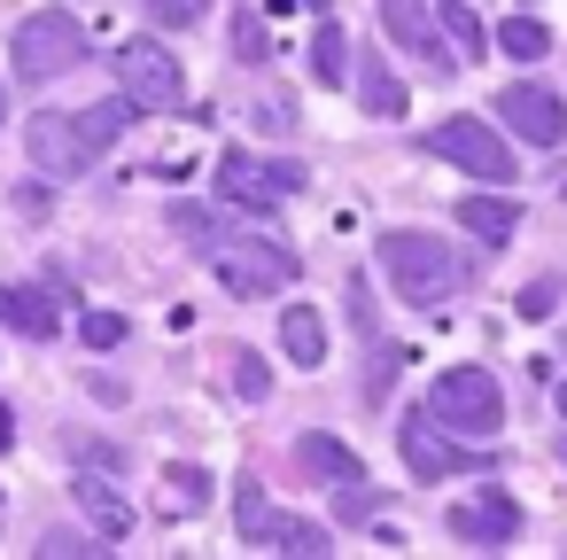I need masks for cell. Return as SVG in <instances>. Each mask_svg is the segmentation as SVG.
Instances as JSON below:
<instances>
[{
  "instance_id": "6da1fadb",
  "label": "cell",
  "mask_w": 567,
  "mask_h": 560,
  "mask_svg": "<svg viewBox=\"0 0 567 560\" xmlns=\"http://www.w3.org/2000/svg\"><path fill=\"white\" fill-rule=\"evenodd\" d=\"M125 125H133V102H125V94H117V102H102V110H86V118L40 110V118L24 125V156H32L48 180H86V172L102 164V149H110Z\"/></svg>"
},
{
  "instance_id": "7a4b0ae2",
  "label": "cell",
  "mask_w": 567,
  "mask_h": 560,
  "mask_svg": "<svg viewBox=\"0 0 567 560\" xmlns=\"http://www.w3.org/2000/svg\"><path fill=\"white\" fill-rule=\"evenodd\" d=\"M381 281L427 312V304H451L466 288V257L435 234H381Z\"/></svg>"
},
{
  "instance_id": "3957f363",
  "label": "cell",
  "mask_w": 567,
  "mask_h": 560,
  "mask_svg": "<svg viewBox=\"0 0 567 560\" xmlns=\"http://www.w3.org/2000/svg\"><path fill=\"white\" fill-rule=\"evenodd\" d=\"M420 413L435 428H451L458 444H489L505 428V389H497L489 366H451V374H435V389H427Z\"/></svg>"
},
{
  "instance_id": "277c9868",
  "label": "cell",
  "mask_w": 567,
  "mask_h": 560,
  "mask_svg": "<svg viewBox=\"0 0 567 560\" xmlns=\"http://www.w3.org/2000/svg\"><path fill=\"white\" fill-rule=\"evenodd\" d=\"M210 273L226 281V296H280L288 281H296V257L280 250V242H265V234H249V226H218L210 242Z\"/></svg>"
},
{
  "instance_id": "5b68a950",
  "label": "cell",
  "mask_w": 567,
  "mask_h": 560,
  "mask_svg": "<svg viewBox=\"0 0 567 560\" xmlns=\"http://www.w3.org/2000/svg\"><path fill=\"white\" fill-rule=\"evenodd\" d=\"M79 55H86V32H79V17H63V9L24 17V24H17V40H9L17 86H48V79H63Z\"/></svg>"
},
{
  "instance_id": "8992f818",
  "label": "cell",
  "mask_w": 567,
  "mask_h": 560,
  "mask_svg": "<svg viewBox=\"0 0 567 560\" xmlns=\"http://www.w3.org/2000/svg\"><path fill=\"white\" fill-rule=\"evenodd\" d=\"M427 156L458 164V172H466V180H482V187H505V180L520 172L513 141H505L497 125H482V118H443V125L427 133Z\"/></svg>"
},
{
  "instance_id": "52a82bcc",
  "label": "cell",
  "mask_w": 567,
  "mask_h": 560,
  "mask_svg": "<svg viewBox=\"0 0 567 560\" xmlns=\"http://www.w3.org/2000/svg\"><path fill=\"white\" fill-rule=\"evenodd\" d=\"M117 86H125L133 110H179L187 102V71L164 40H125L117 48Z\"/></svg>"
},
{
  "instance_id": "ba28073f",
  "label": "cell",
  "mask_w": 567,
  "mask_h": 560,
  "mask_svg": "<svg viewBox=\"0 0 567 560\" xmlns=\"http://www.w3.org/2000/svg\"><path fill=\"white\" fill-rule=\"evenodd\" d=\"M497 118H505L513 141H528V149H559V141H567V102H559L551 86H536V79H513V86L497 94Z\"/></svg>"
},
{
  "instance_id": "9c48e42d",
  "label": "cell",
  "mask_w": 567,
  "mask_h": 560,
  "mask_svg": "<svg viewBox=\"0 0 567 560\" xmlns=\"http://www.w3.org/2000/svg\"><path fill=\"white\" fill-rule=\"evenodd\" d=\"M218 195L241 211H272L303 195V164H257V156H218Z\"/></svg>"
},
{
  "instance_id": "30bf717a",
  "label": "cell",
  "mask_w": 567,
  "mask_h": 560,
  "mask_svg": "<svg viewBox=\"0 0 567 560\" xmlns=\"http://www.w3.org/2000/svg\"><path fill=\"white\" fill-rule=\"evenodd\" d=\"M404 467H412V482H443V475H458V467H489V459H474L451 428H435L427 413H404Z\"/></svg>"
},
{
  "instance_id": "8fae6325",
  "label": "cell",
  "mask_w": 567,
  "mask_h": 560,
  "mask_svg": "<svg viewBox=\"0 0 567 560\" xmlns=\"http://www.w3.org/2000/svg\"><path fill=\"white\" fill-rule=\"evenodd\" d=\"M451 537H458V544H474V552H497V544H513V537H520V506H513V490L458 498V506H451Z\"/></svg>"
},
{
  "instance_id": "7c38bea8",
  "label": "cell",
  "mask_w": 567,
  "mask_h": 560,
  "mask_svg": "<svg viewBox=\"0 0 567 560\" xmlns=\"http://www.w3.org/2000/svg\"><path fill=\"white\" fill-rule=\"evenodd\" d=\"M381 32H389V48H404L412 63H427V71H451L458 55L443 48V24L427 17V0H381Z\"/></svg>"
},
{
  "instance_id": "4fadbf2b",
  "label": "cell",
  "mask_w": 567,
  "mask_h": 560,
  "mask_svg": "<svg viewBox=\"0 0 567 560\" xmlns=\"http://www.w3.org/2000/svg\"><path fill=\"white\" fill-rule=\"evenodd\" d=\"M71 490H79V513H86V521L102 529V544H125V537L141 529L133 498H125V490H117V482H110L102 467H79V475H71Z\"/></svg>"
},
{
  "instance_id": "5bb4252c",
  "label": "cell",
  "mask_w": 567,
  "mask_h": 560,
  "mask_svg": "<svg viewBox=\"0 0 567 560\" xmlns=\"http://www.w3.org/2000/svg\"><path fill=\"white\" fill-rule=\"evenodd\" d=\"M0 327L24 335V343H55L63 335V304L48 288H32V281H9L0 288Z\"/></svg>"
},
{
  "instance_id": "9a60e30c",
  "label": "cell",
  "mask_w": 567,
  "mask_h": 560,
  "mask_svg": "<svg viewBox=\"0 0 567 560\" xmlns=\"http://www.w3.org/2000/svg\"><path fill=\"white\" fill-rule=\"evenodd\" d=\"M296 467L311 475V482H342V490H358L365 482V467H358V451L350 444H334V436H296Z\"/></svg>"
},
{
  "instance_id": "2e32d148",
  "label": "cell",
  "mask_w": 567,
  "mask_h": 560,
  "mask_svg": "<svg viewBox=\"0 0 567 560\" xmlns=\"http://www.w3.org/2000/svg\"><path fill=\"white\" fill-rule=\"evenodd\" d=\"M451 218H458L474 242H489V250H505V242L520 234V203H497V195H466Z\"/></svg>"
},
{
  "instance_id": "e0dca14e",
  "label": "cell",
  "mask_w": 567,
  "mask_h": 560,
  "mask_svg": "<svg viewBox=\"0 0 567 560\" xmlns=\"http://www.w3.org/2000/svg\"><path fill=\"white\" fill-rule=\"evenodd\" d=\"M280 350L296 366H327V312L319 304H288L280 312Z\"/></svg>"
},
{
  "instance_id": "ac0fdd59",
  "label": "cell",
  "mask_w": 567,
  "mask_h": 560,
  "mask_svg": "<svg viewBox=\"0 0 567 560\" xmlns=\"http://www.w3.org/2000/svg\"><path fill=\"white\" fill-rule=\"evenodd\" d=\"M404 102H412V94L389 79V63H381V55H365V71H358V110H365V118H381V125H396V118H404Z\"/></svg>"
},
{
  "instance_id": "d6986e66",
  "label": "cell",
  "mask_w": 567,
  "mask_h": 560,
  "mask_svg": "<svg viewBox=\"0 0 567 560\" xmlns=\"http://www.w3.org/2000/svg\"><path fill=\"white\" fill-rule=\"evenodd\" d=\"M489 40H497L505 63H544V55H551V24H536V17H505Z\"/></svg>"
},
{
  "instance_id": "ffe728a7",
  "label": "cell",
  "mask_w": 567,
  "mask_h": 560,
  "mask_svg": "<svg viewBox=\"0 0 567 560\" xmlns=\"http://www.w3.org/2000/svg\"><path fill=\"white\" fill-rule=\"evenodd\" d=\"M265 544H272V552H296V560H327V552H334V537H327L319 521H296V513H272Z\"/></svg>"
},
{
  "instance_id": "44dd1931",
  "label": "cell",
  "mask_w": 567,
  "mask_h": 560,
  "mask_svg": "<svg viewBox=\"0 0 567 560\" xmlns=\"http://www.w3.org/2000/svg\"><path fill=\"white\" fill-rule=\"evenodd\" d=\"M342 71H350V55H342V32H334V24H319V32H311V79L334 94V86H342Z\"/></svg>"
},
{
  "instance_id": "7402d4cb",
  "label": "cell",
  "mask_w": 567,
  "mask_h": 560,
  "mask_svg": "<svg viewBox=\"0 0 567 560\" xmlns=\"http://www.w3.org/2000/svg\"><path fill=\"white\" fill-rule=\"evenodd\" d=\"M203 498H210V475H203V467H172V475H164V506H172V513H195Z\"/></svg>"
},
{
  "instance_id": "603a6c76",
  "label": "cell",
  "mask_w": 567,
  "mask_h": 560,
  "mask_svg": "<svg viewBox=\"0 0 567 560\" xmlns=\"http://www.w3.org/2000/svg\"><path fill=\"white\" fill-rule=\"evenodd\" d=\"M443 32H451V55H458V63H466V55H482V24H474L466 0H443Z\"/></svg>"
},
{
  "instance_id": "cb8c5ba5",
  "label": "cell",
  "mask_w": 567,
  "mask_h": 560,
  "mask_svg": "<svg viewBox=\"0 0 567 560\" xmlns=\"http://www.w3.org/2000/svg\"><path fill=\"white\" fill-rule=\"evenodd\" d=\"M234 506H241V544H257V552H265V529H272L265 490H257V482H241V490H234Z\"/></svg>"
},
{
  "instance_id": "d4e9b609",
  "label": "cell",
  "mask_w": 567,
  "mask_h": 560,
  "mask_svg": "<svg viewBox=\"0 0 567 560\" xmlns=\"http://www.w3.org/2000/svg\"><path fill=\"white\" fill-rule=\"evenodd\" d=\"M125 335H133V327H125L117 312H79V343H86V350H117Z\"/></svg>"
},
{
  "instance_id": "484cf974",
  "label": "cell",
  "mask_w": 567,
  "mask_h": 560,
  "mask_svg": "<svg viewBox=\"0 0 567 560\" xmlns=\"http://www.w3.org/2000/svg\"><path fill=\"white\" fill-rule=\"evenodd\" d=\"M141 9H148L164 32H187V24H203V9H210V0H141Z\"/></svg>"
},
{
  "instance_id": "4316f807",
  "label": "cell",
  "mask_w": 567,
  "mask_h": 560,
  "mask_svg": "<svg viewBox=\"0 0 567 560\" xmlns=\"http://www.w3.org/2000/svg\"><path fill=\"white\" fill-rule=\"evenodd\" d=\"M234 389H241L249 405H257V397L272 389V374H265V358H257V350H241V358H234Z\"/></svg>"
},
{
  "instance_id": "83f0119b",
  "label": "cell",
  "mask_w": 567,
  "mask_h": 560,
  "mask_svg": "<svg viewBox=\"0 0 567 560\" xmlns=\"http://www.w3.org/2000/svg\"><path fill=\"white\" fill-rule=\"evenodd\" d=\"M234 55H241V63H257V55H265V24H257V9H241V17H234Z\"/></svg>"
},
{
  "instance_id": "f1b7e54d",
  "label": "cell",
  "mask_w": 567,
  "mask_h": 560,
  "mask_svg": "<svg viewBox=\"0 0 567 560\" xmlns=\"http://www.w3.org/2000/svg\"><path fill=\"white\" fill-rule=\"evenodd\" d=\"M551 312H559V288H551V281L520 288V319H551Z\"/></svg>"
},
{
  "instance_id": "f546056e",
  "label": "cell",
  "mask_w": 567,
  "mask_h": 560,
  "mask_svg": "<svg viewBox=\"0 0 567 560\" xmlns=\"http://www.w3.org/2000/svg\"><path fill=\"white\" fill-rule=\"evenodd\" d=\"M40 552H48V560H71V552L86 560V552H102V544H94V537H40Z\"/></svg>"
},
{
  "instance_id": "4dcf8cb0",
  "label": "cell",
  "mask_w": 567,
  "mask_h": 560,
  "mask_svg": "<svg viewBox=\"0 0 567 560\" xmlns=\"http://www.w3.org/2000/svg\"><path fill=\"white\" fill-rule=\"evenodd\" d=\"M0 444H17V420H9V413H0Z\"/></svg>"
},
{
  "instance_id": "1f68e13d",
  "label": "cell",
  "mask_w": 567,
  "mask_h": 560,
  "mask_svg": "<svg viewBox=\"0 0 567 560\" xmlns=\"http://www.w3.org/2000/svg\"><path fill=\"white\" fill-rule=\"evenodd\" d=\"M551 405H559V420H567V381H559V397H551Z\"/></svg>"
},
{
  "instance_id": "d6a6232c",
  "label": "cell",
  "mask_w": 567,
  "mask_h": 560,
  "mask_svg": "<svg viewBox=\"0 0 567 560\" xmlns=\"http://www.w3.org/2000/svg\"><path fill=\"white\" fill-rule=\"evenodd\" d=\"M0 125H9V86H0Z\"/></svg>"
}]
</instances>
